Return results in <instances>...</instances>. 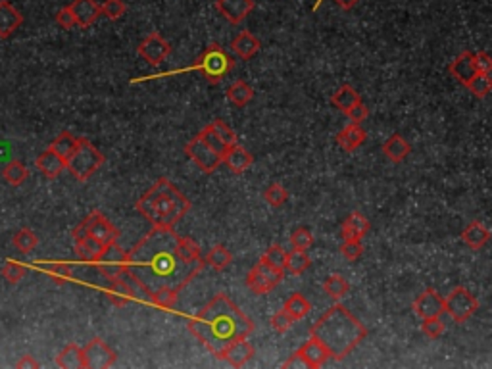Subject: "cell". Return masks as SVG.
<instances>
[{"label": "cell", "mask_w": 492, "mask_h": 369, "mask_svg": "<svg viewBox=\"0 0 492 369\" xmlns=\"http://www.w3.org/2000/svg\"><path fill=\"white\" fill-rule=\"evenodd\" d=\"M462 241L466 242L471 250H481L491 241V231L481 222H471L462 233Z\"/></svg>", "instance_id": "cell-26"}, {"label": "cell", "mask_w": 492, "mask_h": 369, "mask_svg": "<svg viewBox=\"0 0 492 369\" xmlns=\"http://www.w3.org/2000/svg\"><path fill=\"white\" fill-rule=\"evenodd\" d=\"M235 68V60L217 43L210 44L206 51L200 54L199 62L192 66V69L202 71V75L210 83H219L231 69Z\"/></svg>", "instance_id": "cell-6"}, {"label": "cell", "mask_w": 492, "mask_h": 369, "mask_svg": "<svg viewBox=\"0 0 492 369\" xmlns=\"http://www.w3.org/2000/svg\"><path fill=\"white\" fill-rule=\"evenodd\" d=\"M35 165L39 168V172L43 173L46 179H56L66 172V160L60 154H56L52 148H46L44 152H41L39 158L35 160Z\"/></svg>", "instance_id": "cell-19"}, {"label": "cell", "mask_w": 492, "mask_h": 369, "mask_svg": "<svg viewBox=\"0 0 492 369\" xmlns=\"http://www.w3.org/2000/svg\"><path fill=\"white\" fill-rule=\"evenodd\" d=\"M444 321L441 319V316L439 318H427L423 319V323H421V331H423L425 336H429V339H439V336L444 333Z\"/></svg>", "instance_id": "cell-50"}, {"label": "cell", "mask_w": 492, "mask_h": 369, "mask_svg": "<svg viewBox=\"0 0 492 369\" xmlns=\"http://www.w3.org/2000/svg\"><path fill=\"white\" fill-rule=\"evenodd\" d=\"M104 162H106V158L102 152L89 138L79 137L75 150L66 160V170L78 181H86L102 168Z\"/></svg>", "instance_id": "cell-5"}, {"label": "cell", "mask_w": 492, "mask_h": 369, "mask_svg": "<svg viewBox=\"0 0 492 369\" xmlns=\"http://www.w3.org/2000/svg\"><path fill=\"white\" fill-rule=\"evenodd\" d=\"M2 177H4V181L10 183V185L19 187V185L29 177V170H27L26 165L19 162V160H10V162L4 165V170H2Z\"/></svg>", "instance_id": "cell-37"}, {"label": "cell", "mask_w": 492, "mask_h": 369, "mask_svg": "<svg viewBox=\"0 0 492 369\" xmlns=\"http://www.w3.org/2000/svg\"><path fill=\"white\" fill-rule=\"evenodd\" d=\"M197 137H199L200 141L204 143V145L210 146V148H212L214 152H217V154L224 156L225 150L229 148V146H225V143H224V141H221V138L217 137L216 131L212 129V125H206V127L202 129V131H200V133H199V135H197Z\"/></svg>", "instance_id": "cell-43"}, {"label": "cell", "mask_w": 492, "mask_h": 369, "mask_svg": "<svg viewBox=\"0 0 492 369\" xmlns=\"http://www.w3.org/2000/svg\"><path fill=\"white\" fill-rule=\"evenodd\" d=\"M358 102H362V96L352 85H343L335 91V95L331 96V104L345 114Z\"/></svg>", "instance_id": "cell-30"}, {"label": "cell", "mask_w": 492, "mask_h": 369, "mask_svg": "<svg viewBox=\"0 0 492 369\" xmlns=\"http://www.w3.org/2000/svg\"><path fill=\"white\" fill-rule=\"evenodd\" d=\"M252 98H254V89L242 79L235 81L233 85L227 89V100L237 108H244L246 104L252 102Z\"/></svg>", "instance_id": "cell-32"}, {"label": "cell", "mask_w": 492, "mask_h": 369, "mask_svg": "<svg viewBox=\"0 0 492 369\" xmlns=\"http://www.w3.org/2000/svg\"><path fill=\"white\" fill-rule=\"evenodd\" d=\"M340 252H343V256H345L348 262L360 260L363 254L362 241H345L343 242V246H340Z\"/></svg>", "instance_id": "cell-52"}, {"label": "cell", "mask_w": 492, "mask_h": 369, "mask_svg": "<svg viewBox=\"0 0 492 369\" xmlns=\"http://www.w3.org/2000/svg\"><path fill=\"white\" fill-rule=\"evenodd\" d=\"M231 260H233V256H231V252L225 249L224 244H214L210 249V252L204 256V264L212 267V269H216V271H224L225 267H229Z\"/></svg>", "instance_id": "cell-34"}, {"label": "cell", "mask_w": 492, "mask_h": 369, "mask_svg": "<svg viewBox=\"0 0 492 369\" xmlns=\"http://www.w3.org/2000/svg\"><path fill=\"white\" fill-rule=\"evenodd\" d=\"M372 224L362 212H352L345 217V222L340 225V235L345 241H362L363 237L370 233Z\"/></svg>", "instance_id": "cell-16"}, {"label": "cell", "mask_w": 492, "mask_h": 369, "mask_svg": "<svg viewBox=\"0 0 492 369\" xmlns=\"http://www.w3.org/2000/svg\"><path fill=\"white\" fill-rule=\"evenodd\" d=\"M329 360V352L325 350V346L318 341L310 336L308 343H304L296 352L289 358V360L283 363V368H310V369H318L321 368L325 361Z\"/></svg>", "instance_id": "cell-8"}, {"label": "cell", "mask_w": 492, "mask_h": 369, "mask_svg": "<svg viewBox=\"0 0 492 369\" xmlns=\"http://www.w3.org/2000/svg\"><path fill=\"white\" fill-rule=\"evenodd\" d=\"M291 244H293L294 250L308 252V249L313 244V235H311L308 227H298V229H294L293 235H291Z\"/></svg>", "instance_id": "cell-46"}, {"label": "cell", "mask_w": 492, "mask_h": 369, "mask_svg": "<svg viewBox=\"0 0 492 369\" xmlns=\"http://www.w3.org/2000/svg\"><path fill=\"white\" fill-rule=\"evenodd\" d=\"M321 2H323V0H318V2H316V6H313V10H318V8H320V4H321Z\"/></svg>", "instance_id": "cell-58"}, {"label": "cell", "mask_w": 492, "mask_h": 369, "mask_svg": "<svg viewBox=\"0 0 492 369\" xmlns=\"http://www.w3.org/2000/svg\"><path fill=\"white\" fill-rule=\"evenodd\" d=\"M127 12V6L123 0H104L100 4V16L108 17L112 21H118L120 17H123V14Z\"/></svg>", "instance_id": "cell-44"}, {"label": "cell", "mask_w": 492, "mask_h": 369, "mask_svg": "<svg viewBox=\"0 0 492 369\" xmlns=\"http://www.w3.org/2000/svg\"><path fill=\"white\" fill-rule=\"evenodd\" d=\"M466 87L471 91V95L477 98H484V96L491 93L492 89V79L491 73H473L469 81L466 83Z\"/></svg>", "instance_id": "cell-41"}, {"label": "cell", "mask_w": 492, "mask_h": 369, "mask_svg": "<svg viewBox=\"0 0 492 369\" xmlns=\"http://www.w3.org/2000/svg\"><path fill=\"white\" fill-rule=\"evenodd\" d=\"M125 250L121 249L118 241L112 242V244H106L102 250V254L98 256L95 264L98 267V271L108 279L112 281L116 277H120L121 271L125 269Z\"/></svg>", "instance_id": "cell-10"}, {"label": "cell", "mask_w": 492, "mask_h": 369, "mask_svg": "<svg viewBox=\"0 0 492 369\" xmlns=\"http://www.w3.org/2000/svg\"><path fill=\"white\" fill-rule=\"evenodd\" d=\"M293 325L294 319L286 314L285 309H279L277 314L271 316V327H273V331H277V333H286Z\"/></svg>", "instance_id": "cell-51"}, {"label": "cell", "mask_w": 492, "mask_h": 369, "mask_svg": "<svg viewBox=\"0 0 492 369\" xmlns=\"http://www.w3.org/2000/svg\"><path fill=\"white\" fill-rule=\"evenodd\" d=\"M56 24H58L62 29H73V27L78 26V24H75V17H73V14H71L69 6H64V8H60L58 12H56Z\"/></svg>", "instance_id": "cell-54"}, {"label": "cell", "mask_w": 492, "mask_h": 369, "mask_svg": "<svg viewBox=\"0 0 492 369\" xmlns=\"http://www.w3.org/2000/svg\"><path fill=\"white\" fill-rule=\"evenodd\" d=\"M187 327L190 335L221 360V354L229 344L250 335L254 321L225 292H217L187 321Z\"/></svg>", "instance_id": "cell-2"}, {"label": "cell", "mask_w": 492, "mask_h": 369, "mask_svg": "<svg viewBox=\"0 0 492 369\" xmlns=\"http://www.w3.org/2000/svg\"><path fill=\"white\" fill-rule=\"evenodd\" d=\"M477 309H479V300L467 291L466 287H456L444 298V314H448L456 323L467 321Z\"/></svg>", "instance_id": "cell-7"}, {"label": "cell", "mask_w": 492, "mask_h": 369, "mask_svg": "<svg viewBox=\"0 0 492 369\" xmlns=\"http://www.w3.org/2000/svg\"><path fill=\"white\" fill-rule=\"evenodd\" d=\"M16 368L17 369H39L41 368V363L35 360L31 354H26V356H21V358L16 361Z\"/></svg>", "instance_id": "cell-56"}, {"label": "cell", "mask_w": 492, "mask_h": 369, "mask_svg": "<svg viewBox=\"0 0 492 369\" xmlns=\"http://www.w3.org/2000/svg\"><path fill=\"white\" fill-rule=\"evenodd\" d=\"M346 116H348V120L352 121V123H362V121L367 120V116H370V110L365 108V104L363 102H358L354 104L348 112H346Z\"/></svg>", "instance_id": "cell-55"}, {"label": "cell", "mask_w": 492, "mask_h": 369, "mask_svg": "<svg viewBox=\"0 0 492 369\" xmlns=\"http://www.w3.org/2000/svg\"><path fill=\"white\" fill-rule=\"evenodd\" d=\"M212 125V129L216 131V135L221 141L225 143V146H233V145H237L239 141H237V135H235V131L227 123H225L224 120H216V121H212L210 123Z\"/></svg>", "instance_id": "cell-49"}, {"label": "cell", "mask_w": 492, "mask_h": 369, "mask_svg": "<svg viewBox=\"0 0 492 369\" xmlns=\"http://www.w3.org/2000/svg\"><path fill=\"white\" fill-rule=\"evenodd\" d=\"M137 54L140 58H145L148 64L158 66L160 62H164L172 54V44L165 41L160 33H150L143 39V43L138 44Z\"/></svg>", "instance_id": "cell-12"}, {"label": "cell", "mask_w": 492, "mask_h": 369, "mask_svg": "<svg viewBox=\"0 0 492 369\" xmlns=\"http://www.w3.org/2000/svg\"><path fill=\"white\" fill-rule=\"evenodd\" d=\"M69 10L75 17L78 27H83V29L95 26L96 19L100 17V4L95 0H73L69 4Z\"/></svg>", "instance_id": "cell-17"}, {"label": "cell", "mask_w": 492, "mask_h": 369, "mask_svg": "<svg viewBox=\"0 0 492 369\" xmlns=\"http://www.w3.org/2000/svg\"><path fill=\"white\" fill-rule=\"evenodd\" d=\"M135 210L147 222H150L152 227L173 229L190 210V200L173 185L172 181L160 177L143 197L138 198Z\"/></svg>", "instance_id": "cell-4"}, {"label": "cell", "mask_w": 492, "mask_h": 369, "mask_svg": "<svg viewBox=\"0 0 492 369\" xmlns=\"http://www.w3.org/2000/svg\"><path fill=\"white\" fill-rule=\"evenodd\" d=\"M412 308L421 319L439 318L444 314V298L435 289H427L415 298Z\"/></svg>", "instance_id": "cell-15"}, {"label": "cell", "mask_w": 492, "mask_h": 369, "mask_svg": "<svg viewBox=\"0 0 492 369\" xmlns=\"http://www.w3.org/2000/svg\"><path fill=\"white\" fill-rule=\"evenodd\" d=\"M106 298L112 302L113 306H127L129 302L135 300V294L129 289V285L125 283L121 277H116L112 281H108V289H106Z\"/></svg>", "instance_id": "cell-25"}, {"label": "cell", "mask_w": 492, "mask_h": 369, "mask_svg": "<svg viewBox=\"0 0 492 369\" xmlns=\"http://www.w3.org/2000/svg\"><path fill=\"white\" fill-rule=\"evenodd\" d=\"M254 6V0H216V10L231 26H241Z\"/></svg>", "instance_id": "cell-14"}, {"label": "cell", "mask_w": 492, "mask_h": 369, "mask_svg": "<svg viewBox=\"0 0 492 369\" xmlns=\"http://www.w3.org/2000/svg\"><path fill=\"white\" fill-rule=\"evenodd\" d=\"M264 200L273 208L285 206L286 200H289V190L283 185H279V183H271L264 190Z\"/></svg>", "instance_id": "cell-42"}, {"label": "cell", "mask_w": 492, "mask_h": 369, "mask_svg": "<svg viewBox=\"0 0 492 369\" xmlns=\"http://www.w3.org/2000/svg\"><path fill=\"white\" fill-rule=\"evenodd\" d=\"M86 225H89V235L96 239L98 242H102L104 246L106 244H112L120 239V231L118 227H113L106 217H104L102 212H91V214L85 217Z\"/></svg>", "instance_id": "cell-13"}, {"label": "cell", "mask_w": 492, "mask_h": 369, "mask_svg": "<svg viewBox=\"0 0 492 369\" xmlns=\"http://www.w3.org/2000/svg\"><path fill=\"white\" fill-rule=\"evenodd\" d=\"M311 266V260L308 256V252L304 250H291L286 252L285 260V271H289L291 275H302L308 267Z\"/></svg>", "instance_id": "cell-35"}, {"label": "cell", "mask_w": 492, "mask_h": 369, "mask_svg": "<svg viewBox=\"0 0 492 369\" xmlns=\"http://www.w3.org/2000/svg\"><path fill=\"white\" fill-rule=\"evenodd\" d=\"M383 154L387 156L390 162L400 163L404 162L408 156L412 154V145H410L402 135L394 133V135H390V137L385 141V145H383Z\"/></svg>", "instance_id": "cell-24"}, {"label": "cell", "mask_w": 492, "mask_h": 369, "mask_svg": "<svg viewBox=\"0 0 492 369\" xmlns=\"http://www.w3.org/2000/svg\"><path fill=\"white\" fill-rule=\"evenodd\" d=\"M365 138H367L365 129H363L360 123H350V125H346L343 131H338L335 141H337V145L340 146L345 152H354V150H358V148L365 143Z\"/></svg>", "instance_id": "cell-21"}, {"label": "cell", "mask_w": 492, "mask_h": 369, "mask_svg": "<svg viewBox=\"0 0 492 369\" xmlns=\"http://www.w3.org/2000/svg\"><path fill=\"white\" fill-rule=\"evenodd\" d=\"M102 250H104L102 242H98L96 239H93L91 235H86L85 239H81V241H75V254H78V258L81 260V262H91V264H95L96 260H98V256L102 254Z\"/></svg>", "instance_id": "cell-31"}, {"label": "cell", "mask_w": 492, "mask_h": 369, "mask_svg": "<svg viewBox=\"0 0 492 369\" xmlns=\"http://www.w3.org/2000/svg\"><path fill=\"white\" fill-rule=\"evenodd\" d=\"M244 283H246V287H248L252 292H256V294H268V292H271L273 289H275V285L271 283L268 277L259 271L258 267H256V264H254V267L248 271L246 279H244Z\"/></svg>", "instance_id": "cell-36"}, {"label": "cell", "mask_w": 492, "mask_h": 369, "mask_svg": "<svg viewBox=\"0 0 492 369\" xmlns=\"http://www.w3.org/2000/svg\"><path fill=\"white\" fill-rule=\"evenodd\" d=\"M252 356H254V346L246 339H239V341H235L225 348V352L221 354V360L231 363L233 368H242L246 361L252 360Z\"/></svg>", "instance_id": "cell-22"}, {"label": "cell", "mask_w": 492, "mask_h": 369, "mask_svg": "<svg viewBox=\"0 0 492 369\" xmlns=\"http://www.w3.org/2000/svg\"><path fill=\"white\" fill-rule=\"evenodd\" d=\"M75 145H78V137H73L69 131H62L60 135L52 141L48 148H52L56 154H60L64 160H68L69 154L75 150Z\"/></svg>", "instance_id": "cell-40"}, {"label": "cell", "mask_w": 492, "mask_h": 369, "mask_svg": "<svg viewBox=\"0 0 492 369\" xmlns=\"http://www.w3.org/2000/svg\"><path fill=\"white\" fill-rule=\"evenodd\" d=\"M12 244H14V249L19 250L21 254H31V252L37 249L39 239H37V235H35L31 229L24 227V229H19V231L12 237Z\"/></svg>", "instance_id": "cell-39"}, {"label": "cell", "mask_w": 492, "mask_h": 369, "mask_svg": "<svg viewBox=\"0 0 492 369\" xmlns=\"http://www.w3.org/2000/svg\"><path fill=\"white\" fill-rule=\"evenodd\" d=\"M21 24L24 16L19 14V10L8 0H0V39H8Z\"/></svg>", "instance_id": "cell-20"}, {"label": "cell", "mask_w": 492, "mask_h": 369, "mask_svg": "<svg viewBox=\"0 0 492 369\" xmlns=\"http://www.w3.org/2000/svg\"><path fill=\"white\" fill-rule=\"evenodd\" d=\"M221 163H225V165L229 168V172L239 175V173L246 172L252 163H254V156H252L244 146L237 143V145L229 146V148L225 150L224 156H221Z\"/></svg>", "instance_id": "cell-18"}, {"label": "cell", "mask_w": 492, "mask_h": 369, "mask_svg": "<svg viewBox=\"0 0 492 369\" xmlns=\"http://www.w3.org/2000/svg\"><path fill=\"white\" fill-rule=\"evenodd\" d=\"M177 233L173 229L152 227L140 241L127 250L125 269L147 287L175 289L181 292L204 269V264H185L175 250Z\"/></svg>", "instance_id": "cell-1"}, {"label": "cell", "mask_w": 492, "mask_h": 369, "mask_svg": "<svg viewBox=\"0 0 492 369\" xmlns=\"http://www.w3.org/2000/svg\"><path fill=\"white\" fill-rule=\"evenodd\" d=\"M358 2H360V0H335V4L340 6L343 10H352Z\"/></svg>", "instance_id": "cell-57"}, {"label": "cell", "mask_w": 492, "mask_h": 369, "mask_svg": "<svg viewBox=\"0 0 492 369\" xmlns=\"http://www.w3.org/2000/svg\"><path fill=\"white\" fill-rule=\"evenodd\" d=\"M259 46H262V43H259V39L256 37V35L250 33V31H242V33H239L233 39V43H231V51L237 54V58H241V60H250V58L256 56V52L259 51Z\"/></svg>", "instance_id": "cell-23"}, {"label": "cell", "mask_w": 492, "mask_h": 369, "mask_svg": "<svg viewBox=\"0 0 492 369\" xmlns=\"http://www.w3.org/2000/svg\"><path fill=\"white\" fill-rule=\"evenodd\" d=\"M56 366L62 369H85L83 348L75 343L64 346V350L56 356Z\"/></svg>", "instance_id": "cell-28"}, {"label": "cell", "mask_w": 492, "mask_h": 369, "mask_svg": "<svg viewBox=\"0 0 492 369\" xmlns=\"http://www.w3.org/2000/svg\"><path fill=\"white\" fill-rule=\"evenodd\" d=\"M471 54L473 52L471 51H466L462 52L459 56H456L454 58V62L450 64V73L456 78V81H459L462 85H466L467 81H469V78L475 73V69H473V62H471Z\"/></svg>", "instance_id": "cell-29"}, {"label": "cell", "mask_w": 492, "mask_h": 369, "mask_svg": "<svg viewBox=\"0 0 492 369\" xmlns=\"http://www.w3.org/2000/svg\"><path fill=\"white\" fill-rule=\"evenodd\" d=\"M471 62H473V69H475L477 73H491L492 58L486 52H473L471 54Z\"/></svg>", "instance_id": "cell-53"}, {"label": "cell", "mask_w": 492, "mask_h": 369, "mask_svg": "<svg viewBox=\"0 0 492 369\" xmlns=\"http://www.w3.org/2000/svg\"><path fill=\"white\" fill-rule=\"evenodd\" d=\"M0 273H2V279H4L6 283L17 285L26 277V267L21 266V264H17V262H14V260H10V262L4 264Z\"/></svg>", "instance_id": "cell-45"}, {"label": "cell", "mask_w": 492, "mask_h": 369, "mask_svg": "<svg viewBox=\"0 0 492 369\" xmlns=\"http://www.w3.org/2000/svg\"><path fill=\"white\" fill-rule=\"evenodd\" d=\"M83 358H85V369H108L116 363L118 354L113 352L102 339H93L83 348Z\"/></svg>", "instance_id": "cell-11"}, {"label": "cell", "mask_w": 492, "mask_h": 369, "mask_svg": "<svg viewBox=\"0 0 492 369\" xmlns=\"http://www.w3.org/2000/svg\"><path fill=\"white\" fill-rule=\"evenodd\" d=\"M285 260H286V250L279 244H273L266 250V254L262 256V262L264 264H269V266L279 267V269H285Z\"/></svg>", "instance_id": "cell-47"}, {"label": "cell", "mask_w": 492, "mask_h": 369, "mask_svg": "<svg viewBox=\"0 0 492 369\" xmlns=\"http://www.w3.org/2000/svg\"><path fill=\"white\" fill-rule=\"evenodd\" d=\"M310 336L325 346L329 358L340 361L362 344L367 329L346 306L335 304L311 325Z\"/></svg>", "instance_id": "cell-3"}, {"label": "cell", "mask_w": 492, "mask_h": 369, "mask_svg": "<svg viewBox=\"0 0 492 369\" xmlns=\"http://www.w3.org/2000/svg\"><path fill=\"white\" fill-rule=\"evenodd\" d=\"M175 250H177V256L181 258L185 264H204V256L200 252V246L197 242L189 239V237H181L177 235L175 239ZM206 266V264H204Z\"/></svg>", "instance_id": "cell-27"}, {"label": "cell", "mask_w": 492, "mask_h": 369, "mask_svg": "<svg viewBox=\"0 0 492 369\" xmlns=\"http://www.w3.org/2000/svg\"><path fill=\"white\" fill-rule=\"evenodd\" d=\"M283 309H285L286 314H289L294 321H298V319H304L308 314H310L311 304L308 302V298L304 296L302 292H294V294H291V296L285 300Z\"/></svg>", "instance_id": "cell-33"}, {"label": "cell", "mask_w": 492, "mask_h": 369, "mask_svg": "<svg viewBox=\"0 0 492 369\" xmlns=\"http://www.w3.org/2000/svg\"><path fill=\"white\" fill-rule=\"evenodd\" d=\"M46 273L56 283H68L69 279H71V266L66 264V262H56V264L46 266Z\"/></svg>", "instance_id": "cell-48"}, {"label": "cell", "mask_w": 492, "mask_h": 369, "mask_svg": "<svg viewBox=\"0 0 492 369\" xmlns=\"http://www.w3.org/2000/svg\"><path fill=\"white\" fill-rule=\"evenodd\" d=\"M185 154L189 156L192 163L199 168L200 172L214 173L221 165V154L214 152L208 145H204L199 137H194L185 145Z\"/></svg>", "instance_id": "cell-9"}, {"label": "cell", "mask_w": 492, "mask_h": 369, "mask_svg": "<svg viewBox=\"0 0 492 369\" xmlns=\"http://www.w3.org/2000/svg\"><path fill=\"white\" fill-rule=\"evenodd\" d=\"M323 291L327 292L333 300H340V298H345L346 294H348L350 285H348V281L343 275H329L327 279H325V283H323Z\"/></svg>", "instance_id": "cell-38"}]
</instances>
